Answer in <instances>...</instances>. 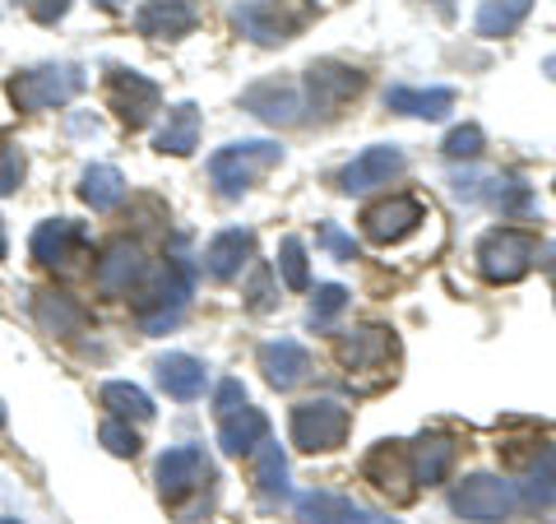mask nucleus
<instances>
[{
	"instance_id": "6",
	"label": "nucleus",
	"mask_w": 556,
	"mask_h": 524,
	"mask_svg": "<svg viewBox=\"0 0 556 524\" xmlns=\"http://www.w3.org/2000/svg\"><path fill=\"white\" fill-rule=\"evenodd\" d=\"M538 255V241L525 228H496L478 241V274L486 284H515L525 278Z\"/></svg>"
},
{
	"instance_id": "41",
	"label": "nucleus",
	"mask_w": 556,
	"mask_h": 524,
	"mask_svg": "<svg viewBox=\"0 0 556 524\" xmlns=\"http://www.w3.org/2000/svg\"><path fill=\"white\" fill-rule=\"evenodd\" d=\"M28 5V14L38 24H56V20H65V10H70V0H24Z\"/></svg>"
},
{
	"instance_id": "21",
	"label": "nucleus",
	"mask_w": 556,
	"mask_h": 524,
	"mask_svg": "<svg viewBox=\"0 0 556 524\" xmlns=\"http://www.w3.org/2000/svg\"><path fill=\"white\" fill-rule=\"evenodd\" d=\"M394 353H399V344H394L390 329H380V325H362L339 344V362L348 366V376L371 372V366H386Z\"/></svg>"
},
{
	"instance_id": "44",
	"label": "nucleus",
	"mask_w": 556,
	"mask_h": 524,
	"mask_svg": "<svg viewBox=\"0 0 556 524\" xmlns=\"http://www.w3.org/2000/svg\"><path fill=\"white\" fill-rule=\"evenodd\" d=\"M0 427H5V404H0Z\"/></svg>"
},
{
	"instance_id": "40",
	"label": "nucleus",
	"mask_w": 556,
	"mask_h": 524,
	"mask_svg": "<svg viewBox=\"0 0 556 524\" xmlns=\"http://www.w3.org/2000/svg\"><path fill=\"white\" fill-rule=\"evenodd\" d=\"M241 404H247V390H241V380H223L218 395H214V413L228 417V413H237Z\"/></svg>"
},
{
	"instance_id": "11",
	"label": "nucleus",
	"mask_w": 556,
	"mask_h": 524,
	"mask_svg": "<svg viewBox=\"0 0 556 524\" xmlns=\"http://www.w3.org/2000/svg\"><path fill=\"white\" fill-rule=\"evenodd\" d=\"M362 474H367V483L376 487V492L394 497L399 506L413 501L417 483H413V464H408V446L399 441H380L367 460H362Z\"/></svg>"
},
{
	"instance_id": "27",
	"label": "nucleus",
	"mask_w": 556,
	"mask_h": 524,
	"mask_svg": "<svg viewBox=\"0 0 556 524\" xmlns=\"http://www.w3.org/2000/svg\"><path fill=\"white\" fill-rule=\"evenodd\" d=\"M515 492H519V506H529V511H552L556 506V446L538 450L525 483H519Z\"/></svg>"
},
{
	"instance_id": "13",
	"label": "nucleus",
	"mask_w": 556,
	"mask_h": 524,
	"mask_svg": "<svg viewBox=\"0 0 556 524\" xmlns=\"http://www.w3.org/2000/svg\"><path fill=\"white\" fill-rule=\"evenodd\" d=\"M404 167H408L404 149H394V145H371V149H362L357 159L339 172V186L348 190V196H362V190L390 186V182H394Z\"/></svg>"
},
{
	"instance_id": "1",
	"label": "nucleus",
	"mask_w": 556,
	"mask_h": 524,
	"mask_svg": "<svg viewBox=\"0 0 556 524\" xmlns=\"http://www.w3.org/2000/svg\"><path fill=\"white\" fill-rule=\"evenodd\" d=\"M278 163H283V145H274V139H241V145H228L208 159V177H214L223 200H237L260 177H269Z\"/></svg>"
},
{
	"instance_id": "29",
	"label": "nucleus",
	"mask_w": 556,
	"mask_h": 524,
	"mask_svg": "<svg viewBox=\"0 0 556 524\" xmlns=\"http://www.w3.org/2000/svg\"><path fill=\"white\" fill-rule=\"evenodd\" d=\"M79 200L93 209V214H108V209H116L121 200H126V177L112 167V163H98L79 177Z\"/></svg>"
},
{
	"instance_id": "38",
	"label": "nucleus",
	"mask_w": 556,
	"mask_h": 524,
	"mask_svg": "<svg viewBox=\"0 0 556 524\" xmlns=\"http://www.w3.org/2000/svg\"><path fill=\"white\" fill-rule=\"evenodd\" d=\"M274 307V270L260 265L251 278V311H269Z\"/></svg>"
},
{
	"instance_id": "15",
	"label": "nucleus",
	"mask_w": 556,
	"mask_h": 524,
	"mask_svg": "<svg viewBox=\"0 0 556 524\" xmlns=\"http://www.w3.org/2000/svg\"><path fill=\"white\" fill-rule=\"evenodd\" d=\"M195 24H200L195 0H144V5L135 10L139 38H153V42H177Z\"/></svg>"
},
{
	"instance_id": "16",
	"label": "nucleus",
	"mask_w": 556,
	"mask_h": 524,
	"mask_svg": "<svg viewBox=\"0 0 556 524\" xmlns=\"http://www.w3.org/2000/svg\"><path fill=\"white\" fill-rule=\"evenodd\" d=\"M89 247V237H84V228L75 219H47L33 228L28 237V255L38 260V265L56 270V265H75V255Z\"/></svg>"
},
{
	"instance_id": "30",
	"label": "nucleus",
	"mask_w": 556,
	"mask_h": 524,
	"mask_svg": "<svg viewBox=\"0 0 556 524\" xmlns=\"http://www.w3.org/2000/svg\"><path fill=\"white\" fill-rule=\"evenodd\" d=\"M386 108L390 112H404V116L441 121L450 108H455V93H450V89H390L386 93Z\"/></svg>"
},
{
	"instance_id": "4",
	"label": "nucleus",
	"mask_w": 556,
	"mask_h": 524,
	"mask_svg": "<svg viewBox=\"0 0 556 524\" xmlns=\"http://www.w3.org/2000/svg\"><path fill=\"white\" fill-rule=\"evenodd\" d=\"M348 427H353V417L339 399H306V404L292 409V446L306 450V456H325V450H339L348 441Z\"/></svg>"
},
{
	"instance_id": "10",
	"label": "nucleus",
	"mask_w": 556,
	"mask_h": 524,
	"mask_svg": "<svg viewBox=\"0 0 556 524\" xmlns=\"http://www.w3.org/2000/svg\"><path fill=\"white\" fill-rule=\"evenodd\" d=\"M98 292L102 297H126V292H139V284L149 278V255L139 241H112L108 251L98 260Z\"/></svg>"
},
{
	"instance_id": "7",
	"label": "nucleus",
	"mask_w": 556,
	"mask_h": 524,
	"mask_svg": "<svg viewBox=\"0 0 556 524\" xmlns=\"http://www.w3.org/2000/svg\"><path fill=\"white\" fill-rule=\"evenodd\" d=\"M515 506H519L515 483L496 478V474H473V478H464L455 492H450V511H455L459 520H473V524H501V520H510Z\"/></svg>"
},
{
	"instance_id": "45",
	"label": "nucleus",
	"mask_w": 556,
	"mask_h": 524,
	"mask_svg": "<svg viewBox=\"0 0 556 524\" xmlns=\"http://www.w3.org/2000/svg\"><path fill=\"white\" fill-rule=\"evenodd\" d=\"M0 524H20V520H0Z\"/></svg>"
},
{
	"instance_id": "14",
	"label": "nucleus",
	"mask_w": 556,
	"mask_h": 524,
	"mask_svg": "<svg viewBox=\"0 0 556 524\" xmlns=\"http://www.w3.org/2000/svg\"><path fill=\"white\" fill-rule=\"evenodd\" d=\"M422 200L413 196H390L371 204L367 214H362V233H367V241H376V247H390V241H404L417 223H422Z\"/></svg>"
},
{
	"instance_id": "43",
	"label": "nucleus",
	"mask_w": 556,
	"mask_h": 524,
	"mask_svg": "<svg viewBox=\"0 0 556 524\" xmlns=\"http://www.w3.org/2000/svg\"><path fill=\"white\" fill-rule=\"evenodd\" d=\"M547 75H552V79H556V57H547Z\"/></svg>"
},
{
	"instance_id": "28",
	"label": "nucleus",
	"mask_w": 556,
	"mask_h": 524,
	"mask_svg": "<svg viewBox=\"0 0 556 524\" xmlns=\"http://www.w3.org/2000/svg\"><path fill=\"white\" fill-rule=\"evenodd\" d=\"M255 492H260V501L265 506H278V501H288V460H283V450L278 446H269V436L260 441L255 450Z\"/></svg>"
},
{
	"instance_id": "17",
	"label": "nucleus",
	"mask_w": 556,
	"mask_h": 524,
	"mask_svg": "<svg viewBox=\"0 0 556 524\" xmlns=\"http://www.w3.org/2000/svg\"><path fill=\"white\" fill-rule=\"evenodd\" d=\"M241 108H247L251 116H260V121H269V126H292V121H302V112H306L298 84H288V79L251 84V89L241 93Z\"/></svg>"
},
{
	"instance_id": "39",
	"label": "nucleus",
	"mask_w": 556,
	"mask_h": 524,
	"mask_svg": "<svg viewBox=\"0 0 556 524\" xmlns=\"http://www.w3.org/2000/svg\"><path fill=\"white\" fill-rule=\"evenodd\" d=\"M320 241L334 251V260H357V241L348 237V233H339L334 223H320Z\"/></svg>"
},
{
	"instance_id": "25",
	"label": "nucleus",
	"mask_w": 556,
	"mask_h": 524,
	"mask_svg": "<svg viewBox=\"0 0 556 524\" xmlns=\"http://www.w3.org/2000/svg\"><path fill=\"white\" fill-rule=\"evenodd\" d=\"M33 311H38V325L47 329V335H61V339L79 335V329L89 325V311H84L70 292H56V288L38 292V302H33Z\"/></svg>"
},
{
	"instance_id": "20",
	"label": "nucleus",
	"mask_w": 556,
	"mask_h": 524,
	"mask_svg": "<svg viewBox=\"0 0 556 524\" xmlns=\"http://www.w3.org/2000/svg\"><path fill=\"white\" fill-rule=\"evenodd\" d=\"M455 456H459L455 436L431 432V436H422V441H413V446H408L413 483H417V487H441V483L450 478V469H455Z\"/></svg>"
},
{
	"instance_id": "19",
	"label": "nucleus",
	"mask_w": 556,
	"mask_h": 524,
	"mask_svg": "<svg viewBox=\"0 0 556 524\" xmlns=\"http://www.w3.org/2000/svg\"><path fill=\"white\" fill-rule=\"evenodd\" d=\"M251 255H255V233L251 228H228L204 247V274L218 278V284H228V278H237L251 265Z\"/></svg>"
},
{
	"instance_id": "35",
	"label": "nucleus",
	"mask_w": 556,
	"mask_h": 524,
	"mask_svg": "<svg viewBox=\"0 0 556 524\" xmlns=\"http://www.w3.org/2000/svg\"><path fill=\"white\" fill-rule=\"evenodd\" d=\"M441 153L445 159H478L482 153V126H473V121H468V126H455L445 135V145H441Z\"/></svg>"
},
{
	"instance_id": "26",
	"label": "nucleus",
	"mask_w": 556,
	"mask_h": 524,
	"mask_svg": "<svg viewBox=\"0 0 556 524\" xmlns=\"http://www.w3.org/2000/svg\"><path fill=\"white\" fill-rule=\"evenodd\" d=\"M153 149L172 153V159H186V153L200 149V108L195 102H181V108L167 112V126L153 135Z\"/></svg>"
},
{
	"instance_id": "8",
	"label": "nucleus",
	"mask_w": 556,
	"mask_h": 524,
	"mask_svg": "<svg viewBox=\"0 0 556 524\" xmlns=\"http://www.w3.org/2000/svg\"><path fill=\"white\" fill-rule=\"evenodd\" d=\"M208 483H214V464H208V456L200 446H172L159 460V492L167 506H177V511H181L186 497L204 492Z\"/></svg>"
},
{
	"instance_id": "9",
	"label": "nucleus",
	"mask_w": 556,
	"mask_h": 524,
	"mask_svg": "<svg viewBox=\"0 0 556 524\" xmlns=\"http://www.w3.org/2000/svg\"><path fill=\"white\" fill-rule=\"evenodd\" d=\"M108 102H112V112L121 116V126L139 130V126H149V121H153V112H159L163 89L149 75H139V70H112Z\"/></svg>"
},
{
	"instance_id": "31",
	"label": "nucleus",
	"mask_w": 556,
	"mask_h": 524,
	"mask_svg": "<svg viewBox=\"0 0 556 524\" xmlns=\"http://www.w3.org/2000/svg\"><path fill=\"white\" fill-rule=\"evenodd\" d=\"M102 409H108V417H121V423H149L153 417V399L139 390V386H130V380H108V386H102Z\"/></svg>"
},
{
	"instance_id": "18",
	"label": "nucleus",
	"mask_w": 556,
	"mask_h": 524,
	"mask_svg": "<svg viewBox=\"0 0 556 524\" xmlns=\"http://www.w3.org/2000/svg\"><path fill=\"white\" fill-rule=\"evenodd\" d=\"M260 372H265V380L274 390H292L311 376V353L298 339H269L260 348Z\"/></svg>"
},
{
	"instance_id": "42",
	"label": "nucleus",
	"mask_w": 556,
	"mask_h": 524,
	"mask_svg": "<svg viewBox=\"0 0 556 524\" xmlns=\"http://www.w3.org/2000/svg\"><path fill=\"white\" fill-rule=\"evenodd\" d=\"M10 255V241H5V223H0V260Z\"/></svg>"
},
{
	"instance_id": "23",
	"label": "nucleus",
	"mask_w": 556,
	"mask_h": 524,
	"mask_svg": "<svg viewBox=\"0 0 556 524\" xmlns=\"http://www.w3.org/2000/svg\"><path fill=\"white\" fill-rule=\"evenodd\" d=\"M153 372H159V386H163L172 399H181V404L200 399L204 386H208L204 362H200V358H190V353H163L159 362H153Z\"/></svg>"
},
{
	"instance_id": "12",
	"label": "nucleus",
	"mask_w": 556,
	"mask_h": 524,
	"mask_svg": "<svg viewBox=\"0 0 556 524\" xmlns=\"http://www.w3.org/2000/svg\"><path fill=\"white\" fill-rule=\"evenodd\" d=\"M357 93H362V70H353V65L320 61V65L306 70V102H311V112L334 116L343 102L357 98Z\"/></svg>"
},
{
	"instance_id": "22",
	"label": "nucleus",
	"mask_w": 556,
	"mask_h": 524,
	"mask_svg": "<svg viewBox=\"0 0 556 524\" xmlns=\"http://www.w3.org/2000/svg\"><path fill=\"white\" fill-rule=\"evenodd\" d=\"M298 520L302 524H394V520H380L371 511H362L357 501H348L339 492H302L298 497Z\"/></svg>"
},
{
	"instance_id": "37",
	"label": "nucleus",
	"mask_w": 556,
	"mask_h": 524,
	"mask_svg": "<svg viewBox=\"0 0 556 524\" xmlns=\"http://www.w3.org/2000/svg\"><path fill=\"white\" fill-rule=\"evenodd\" d=\"M24 182V153L0 139V196H14Z\"/></svg>"
},
{
	"instance_id": "32",
	"label": "nucleus",
	"mask_w": 556,
	"mask_h": 524,
	"mask_svg": "<svg viewBox=\"0 0 556 524\" xmlns=\"http://www.w3.org/2000/svg\"><path fill=\"white\" fill-rule=\"evenodd\" d=\"M533 0H486L478 10V33L482 38H510V33L529 20Z\"/></svg>"
},
{
	"instance_id": "36",
	"label": "nucleus",
	"mask_w": 556,
	"mask_h": 524,
	"mask_svg": "<svg viewBox=\"0 0 556 524\" xmlns=\"http://www.w3.org/2000/svg\"><path fill=\"white\" fill-rule=\"evenodd\" d=\"M343 307H348V288H343V284H325V288H316V302H311V325L325 329Z\"/></svg>"
},
{
	"instance_id": "24",
	"label": "nucleus",
	"mask_w": 556,
	"mask_h": 524,
	"mask_svg": "<svg viewBox=\"0 0 556 524\" xmlns=\"http://www.w3.org/2000/svg\"><path fill=\"white\" fill-rule=\"evenodd\" d=\"M269 436V417L251 409V404H241L237 413L228 417H218V446H223V456H251V450L260 446Z\"/></svg>"
},
{
	"instance_id": "2",
	"label": "nucleus",
	"mask_w": 556,
	"mask_h": 524,
	"mask_svg": "<svg viewBox=\"0 0 556 524\" xmlns=\"http://www.w3.org/2000/svg\"><path fill=\"white\" fill-rule=\"evenodd\" d=\"M139 288L144 292L135 297V316L144 325V335H167L190 302V265L186 260H167V265L153 278H144Z\"/></svg>"
},
{
	"instance_id": "3",
	"label": "nucleus",
	"mask_w": 556,
	"mask_h": 524,
	"mask_svg": "<svg viewBox=\"0 0 556 524\" xmlns=\"http://www.w3.org/2000/svg\"><path fill=\"white\" fill-rule=\"evenodd\" d=\"M84 70L79 65H38V70H20L5 93L20 112H51V108H65L84 93Z\"/></svg>"
},
{
	"instance_id": "5",
	"label": "nucleus",
	"mask_w": 556,
	"mask_h": 524,
	"mask_svg": "<svg viewBox=\"0 0 556 524\" xmlns=\"http://www.w3.org/2000/svg\"><path fill=\"white\" fill-rule=\"evenodd\" d=\"M306 20H311V5H298V0H278V5L274 0H247L232 14V24L260 47H283L306 28Z\"/></svg>"
},
{
	"instance_id": "34",
	"label": "nucleus",
	"mask_w": 556,
	"mask_h": 524,
	"mask_svg": "<svg viewBox=\"0 0 556 524\" xmlns=\"http://www.w3.org/2000/svg\"><path fill=\"white\" fill-rule=\"evenodd\" d=\"M98 441L112 450V456H121V460H130V456H139V436L130 432V423H121V417H108V423L98 427Z\"/></svg>"
},
{
	"instance_id": "33",
	"label": "nucleus",
	"mask_w": 556,
	"mask_h": 524,
	"mask_svg": "<svg viewBox=\"0 0 556 524\" xmlns=\"http://www.w3.org/2000/svg\"><path fill=\"white\" fill-rule=\"evenodd\" d=\"M278 274H283V284L292 292H306L311 288V265H306L302 237H283V247H278Z\"/></svg>"
}]
</instances>
